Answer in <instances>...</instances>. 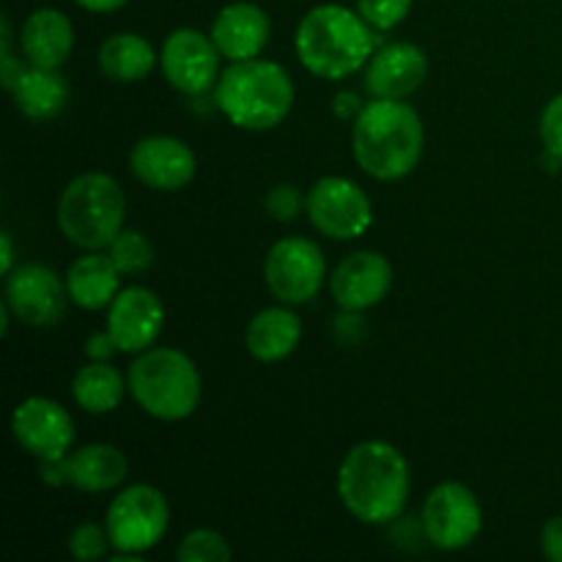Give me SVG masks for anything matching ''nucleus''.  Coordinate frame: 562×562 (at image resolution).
I'll use <instances>...</instances> for the list:
<instances>
[{
	"instance_id": "nucleus-30",
	"label": "nucleus",
	"mask_w": 562,
	"mask_h": 562,
	"mask_svg": "<svg viewBox=\"0 0 562 562\" xmlns=\"http://www.w3.org/2000/svg\"><path fill=\"white\" fill-rule=\"evenodd\" d=\"M541 140L552 157L562 159V93L543 108L541 113Z\"/></svg>"
},
{
	"instance_id": "nucleus-34",
	"label": "nucleus",
	"mask_w": 562,
	"mask_h": 562,
	"mask_svg": "<svg viewBox=\"0 0 562 562\" xmlns=\"http://www.w3.org/2000/svg\"><path fill=\"white\" fill-rule=\"evenodd\" d=\"M80 9L86 11H97V14H108V11H115L121 9V5L126 3V0H75Z\"/></svg>"
},
{
	"instance_id": "nucleus-12",
	"label": "nucleus",
	"mask_w": 562,
	"mask_h": 562,
	"mask_svg": "<svg viewBox=\"0 0 562 562\" xmlns=\"http://www.w3.org/2000/svg\"><path fill=\"white\" fill-rule=\"evenodd\" d=\"M66 285L58 272L44 263H22L5 274V305L31 327H49L64 316Z\"/></svg>"
},
{
	"instance_id": "nucleus-19",
	"label": "nucleus",
	"mask_w": 562,
	"mask_h": 562,
	"mask_svg": "<svg viewBox=\"0 0 562 562\" xmlns=\"http://www.w3.org/2000/svg\"><path fill=\"white\" fill-rule=\"evenodd\" d=\"M22 53L33 66L44 69H58L66 64L75 44V31L64 11L58 9H36L22 25Z\"/></svg>"
},
{
	"instance_id": "nucleus-8",
	"label": "nucleus",
	"mask_w": 562,
	"mask_h": 562,
	"mask_svg": "<svg viewBox=\"0 0 562 562\" xmlns=\"http://www.w3.org/2000/svg\"><path fill=\"white\" fill-rule=\"evenodd\" d=\"M324 278H327V261L322 247L302 236L280 239L263 263V280L283 305L311 302L322 291Z\"/></svg>"
},
{
	"instance_id": "nucleus-25",
	"label": "nucleus",
	"mask_w": 562,
	"mask_h": 562,
	"mask_svg": "<svg viewBox=\"0 0 562 562\" xmlns=\"http://www.w3.org/2000/svg\"><path fill=\"white\" fill-rule=\"evenodd\" d=\"M124 387V379L113 366L93 362V366H82L77 371L75 382H71V395L80 409L91 412V415H104L121 404Z\"/></svg>"
},
{
	"instance_id": "nucleus-13",
	"label": "nucleus",
	"mask_w": 562,
	"mask_h": 562,
	"mask_svg": "<svg viewBox=\"0 0 562 562\" xmlns=\"http://www.w3.org/2000/svg\"><path fill=\"white\" fill-rule=\"evenodd\" d=\"M14 439L36 459H64L75 442V426L69 412L49 398L22 401L11 417Z\"/></svg>"
},
{
	"instance_id": "nucleus-24",
	"label": "nucleus",
	"mask_w": 562,
	"mask_h": 562,
	"mask_svg": "<svg viewBox=\"0 0 562 562\" xmlns=\"http://www.w3.org/2000/svg\"><path fill=\"white\" fill-rule=\"evenodd\" d=\"M157 55L137 33H115L99 49V69L115 82H137L151 75Z\"/></svg>"
},
{
	"instance_id": "nucleus-7",
	"label": "nucleus",
	"mask_w": 562,
	"mask_h": 562,
	"mask_svg": "<svg viewBox=\"0 0 562 562\" xmlns=\"http://www.w3.org/2000/svg\"><path fill=\"white\" fill-rule=\"evenodd\" d=\"M168 499L162 492L146 483L124 488L108 508L110 543L121 554H143L162 541L168 530Z\"/></svg>"
},
{
	"instance_id": "nucleus-22",
	"label": "nucleus",
	"mask_w": 562,
	"mask_h": 562,
	"mask_svg": "<svg viewBox=\"0 0 562 562\" xmlns=\"http://www.w3.org/2000/svg\"><path fill=\"white\" fill-rule=\"evenodd\" d=\"M16 108L33 121L55 119L66 108L69 88L58 75V69H44V66H27L20 71L14 88H11Z\"/></svg>"
},
{
	"instance_id": "nucleus-3",
	"label": "nucleus",
	"mask_w": 562,
	"mask_h": 562,
	"mask_svg": "<svg viewBox=\"0 0 562 562\" xmlns=\"http://www.w3.org/2000/svg\"><path fill=\"white\" fill-rule=\"evenodd\" d=\"M371 25L340 3L316 5L296 27V55L302 66L324 80H340L371 60Z\"/></svg>"
},
{
	"instance_id": "nucleus-27",
	"label": "nucleus",
	"mask_w": 562,
	"mask_h": 562,
	"mask_svg": "<svg viewBox=\"0 0 562 562\" xmlns=\"http://www.w3.org/2000/svg\"><path fill=\"white\" fill-rule=\"evenodd\" d=\"M176 558L181 562H228L231 549L225 538L214 530H192L181 541Z\"/></svg>"
},
{
	"instance_id": "nucleus-31",
	"label": "nucleus",
	"mask_w": 562,
	"mask_h": 562,
	"mask_svg": "<svg viewBox=\"0 0 562 562\" xmlns=\"http://www.w3.org/2000/svg\"><path fill=\"white\" fill-rule=\"evenodd\" d=\"M302 209V195L294 184H280L274 187L267 195V212L274 220H294Z\"/></svg>"
},
{
	"instance_id": "nucleus-32",
	"label": "nucleus",
	"mask_w": 562,
	"mask_h": 562,
	"mask_svg": "<svg viewBox=\"0 0 562 562\" xmlns=\"http://www.w3.org/2000/svg\"><path fill=\"white\" fill-rule=\"evenodd\" d=\"M541 549L549 560L562 562V516L549 519L541 530Z\"/></svg>"
},
{
	"instance_id": "nucleus-1",
	"label": "nucleus",
	"mask_w": 562,
	"mask_h": 562,
	"mask_svg": "<svg viewBox=\"0 0 562 562\" xmlns=\"http://www.w3.org/2000/svg\"><path fill=\"white\" fill-rule=\"evenodd\" d=\"M338 494L362 525H390L409 497V464L390 442H360L338 470Z\"/></svg>"
},
{
	"instance_id": "nucleus-17",
	"label": "nucleus",
	"mask_w": 562,
	"mask_h": 562,
	"mask_svg": "<svg viewBox=\"0 0 562 562\" xmlns=\"http://www.w3.org/2000/svg\"><path fill=\"white\" fill-rule=\"evenodd\" d=\"M428 71L426 53L415 44L395 42L379 49L366 71V88L376 99H404L423 86Z\"/></svg>"
},
{
	"instance_id": "nucleus-21",
	"label": "nucleus",
	"mask_w": 562,
	"mask_h": 562,
	"mask_svg": "<svg viewBox=\"0 0 562 562\" xmlns=\"http://www.w3.org/2000/svg\"><path fill=\"white\" fill-rule=\"evenodd\" d=\"M119 267L110 256H82L66 272L69 300L82 311H102L119 296Z\"/></svg>"
},
{
	"instance_id": "nucleus-16",
	"label": "nucleus",
	"mask_w": 562,
	"mask_h": 562,
	"mask_svg": "<svg viewBox=\"0 0 562 562\" xmlns=\"http://www.w3.org/2000/svg\"><path fill=\"white\" fill-rule=\"evenodd\" d=\"M390 285H393V267H390L387 258L371 250L346 256L335 267L333 280H329L335 302L349 313H360L379 305L387 296Z\"/></svg>"
},
{
	"instance_id": "nucleus-26",
	"label": "nucleus",
	"mask_w": 562,
	"mask_h": 562,
	"mask_svg": "<svg viewBox=\"0 0 562 562\" xmlns=\"http://www.w3.org/2000/svg\"><path fill=\"white\" fill-rule=\"evenodd\" d=\"M110 258L119 272H146L154 263V247L140 231H121L110 245Z\"/></svg>"
},
{
	"instance_id": "nucleus-20",
	"label": "nucleus",
	"mask_w": 562,
	"mask_h": 562,
	"mask_svg": "<svg viewBox=\"0 0 562 562\" xmlns=\"http://www.w3.org/2000/svg\"><path fill=\"white\" fill-rule=\"evenodd\" d=\"M247 351L261 362H280L300 346L302 322L289 307H263L247 327Z\"/></svg>"
},
{
	"instance_id": "nucleus-10",
	"label": "nucleus",
	"mask_w": 562,
	"mask_h": 562,
	"mask_svg": "<svg viewBox=\"0 0 562 562\" xmlns=\"http://www.w3.org/2000/svg\"><path fill=\"white\" fill-rule=\"evenodd\" d=\"M307 217L329 239H357L373 220L371 198L344 176L316 181L307 195Z\"/></svg>"
},
{
	"instance_id": "nucleus-9",
	"label": "nucleus",
	"mask_w": 562,
	"mask_h": 562,
	"mask_svg": "<svg viewBox=\"0 0 562 562\" xmlns=\"http://www.w3.org/2000/svg\"><path fill=\"white\" fill-rule=\"evenodd\" d=\"M483 530V510L475 494L461 483H439L423 505V532L445 552L470 547Z\"/></svg>"
},
{
	"instance_id": "nucleus-29",
	"label": "nucleus",
	"mask_w": 562,
	"mask_h": 562,
	"mask_svg": "<svg viewBox=\"0 0 562 562\" xmlns=\"http://www.w3.org/2000/svg\"><path fill=\"white\" fill-rule=\"evenodd\" d=\"M108 547H113V543H110L108 527L91 525V521H86V525L77 527L69 538L71 558L82 560V562L102 560L104 554H108Z\"/></svg>"
},
{
	"instance_id": "nucleus-33",
	"label": "nucleus",
	"mask_w": 562,
	"mask_h": 562,
	"mask_svg": "<svg viewBox=\"0 0 562 562\" xmlns=\"http://www.w3.org/2000/svg\"><path fill=\"white\" fill-rule=\"evenodd\" d=\"M115 351H121V349H119V344H115L113 335H110V329L108 333L91 335V338L86 340V355L91 357L93 362H108Z\"/></svg>"
},
{
	"instance_id": "nucleus-23",
	"label": "nucleus",
	"mask_w": 562,
	"mask_h": 562,
	"mask_svg": "<svg viewBox=\"0 0 562 562\" xmlns=\"http://www.w3.org/2000/svg\"><path fill=\"white\" fill-rule=\"evenodd\" d=\"M66 464H69V483L80 492H110L130 472V461L113 445H86L69 456Z\"/></svg>"
},
{
	"instance_id": "nucleus-35",
	"label": "nucleus",
	"mask_w": 562,
	"mask_h": 562,
	"mask_svg": "<svg viewBox=\"0 0 562 562\" xmlns=\"http://www.w3.org/2000/svg\"><path fill=\"white\" fill-rule=\"evenodd\" d=\"M0 245H3V256H0V269H3V274H9L11 269V261H14V250H11V236L5 234H0Z\"/></svg>"
},
{
	"instance_id": "nucleus-18",
	"label": "nucleus",
	"mask_w": 562,
	"mask_h": 562,
	"mask_svg": "<svg viewBox=\"0 0 562 562\" xmlns=\"http://www.w3.org/2000/svg\"><path fill=\"white\" fill-rule=\"evenodd\" d=\"M212 42L217 44L220 55L228 58L231 64L258 58V53L269 42L267 11L256 3H247V0L225 5L212 25Z\"/></svg>"
},
{
	"instance_id": "nucleus-11",
	"label": "nucleus",
	"mask_w": 562,
	"mask_h": 562,
	"mask_svg": "<svg viewBox=\"0 0 562 562\" xmlns=\"http://www.w3.org/2000/svg\"><path fill=\"white\" fill-rule=\"evenodd\" d=\"M162 64L165 80L181 93L201 97V93L217 88L220 80V49L212 36H203L192 27H179L170 33L162 44Z\"/></svg>"
},
{
	"instance_id": "nucleus-28",
	"label": "nucleus",
	"mask_w": 562,
	"mask_h": 562,
	"mask_svg": "<svg viewBox=\"0 0 562 562\" xmlns=\"http://www.w3.org/2000/svg\"><path fill=\"white\" fill-rule=\"evenodd\" d=\"M415 0H357V11L362 20L376 31H390V27L401 25L406 14L412 11Z\"/></svg>"
},
{
	"instance_id": "nucleus-14",
	"label": "nucleus",
	"mask_w": 562,
	"mask_h": 562,
	"mask_svg": "<svg viewBox=\"0 0 562 562\" xmlns=\"http://www.w3.org/2000/svg\"><path fill=\"white\" fill-rule=\"evenodd\" d=\"M130 168L135 179L151 190L176 192L195 179L198 159L187 143L168 135H151L132 148Z\"/></svg>"
},
{
	"instance_id": "nucleus-6",
	"label": "nucleus",
	"mask_w": 562,
	"mask_h": 562,
	"mask_svg": "<svg viewBox=\"0 0 562 562\" xmlns=\"http://www.w3.org/2000/svg\"><path fill=\"white\" fill-rule=\"evenodd\" d=\"M124 190L108 173H82L60 192L58 228L82 250L113 245L124 225Z\"/></svg>"
},
{
	"instance_id": "nucleus-4",
	"label": "nucleus",
	"mask_w": 562,
	"mask_h": 562,
	"mask_svg": "<svg viewBox=\"0 0 562 562\" xmlns=\"http://www.w3.org/2000/svg\"><path fill=\"white\" fill-rule=\"evenodd\" d=\"M220 110L241 130L263 132L278 126L294 104L289 71L272 60H234L214 88Z\"/></svg>"
},
{
	"instance_id": "nucleus-5",
	"label": "nucleus",
	"mask_w": 562,
	"mask_h": 562,
	"mask_svg": "<svg viewBox=\"0 0 562 562\" xmlns=\"http://www.w3.org/2000/svg\"><path fill=\"white\" fill-rule=\"evenodd\" d=\"M132 398L157 420H184L201 401V373L176 349H146L130 366Z\"/></svg>"
},
{
	"instance_id": "nucleus-15",
	"label": "nucleus",
	"mask_w": 562,
	"mask_h": 562,
	"mask_svg": "<svg viewBox=\"0 0 562 562\" xmlns=\"http://www.w3.org/2000/svg\"><path fill=\"white\" fill-rule=\"evenodd\" d=\"M165 324V307L154 291L143 285H130L119 291L108 313V329L115 338L121 351L135 355V351L151 349L159 338Z\"/></svg>"
},
{
	"instance_id": "nucleus-2",
	"label": "nucleus",
	"mask_w": 562,
	"mask_h": 562,
	"mask_svg": "<svg viewBox=\"0 0 562 562\" xmlns=\"http://www.w3.org/2000/svg\"><path fill=\"white\" fill-rule=\"evenodd\" d=\"M423 143L426 135L420 115L401 99H376L366 104L351 135L357 165L379 181L409 176L420 162Z\"/></svg>"
}]
</instances>
